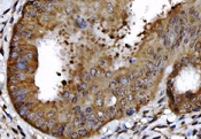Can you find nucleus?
<instances>
[{"label": "nucleus", "instance_id": "20e7f679", "mask_svg": "<svg viewBox=\"0 0 201 139\" xmlns=\"http://www.w3.org/2000/svg\"><path fill=\"white\" fill-rule=\"evenodd\" d=\"M64 130H66V127L64 125H57L56 128H53V131H52V135L55 137H61L63 135V132H64Z\"/></svg>", "mask_w": 201, "mask_h": 139}, {"label": "nucleus", "instance_id": "09e8293b", "mask_svg": "<svg viewBox=\"0 0 201 139\" xmlns=\"http://www.w3.org/2000/svg\"><path fill=\"white\" fill-rule=\"evenodd\" d=\"M198 100L201 102V94H199V97H198Z\"/></svg>", "mask_w": 201, "mask_h": 139}, {"label": "nucleus", "instance_id": "ddd939ff", "mask_svg": "<svg viewBox=\"0 0 201 139\" xmlns=\"http://www.w3.org/2000/svg\"><path fill=\"white\" fill-rule=\"evenodd\" d=\"M29 108L28 107H25V106H22L21 108H18V114L22 116V117H25V116L29 114Z\"/></svg>", "mask_w": 201, "mask_h": 139}, {"label": "nucleus", "instance_id": "58836bf2", "mask_svg": "<svg viewBox=\"0 0 201 139\" xmlns=\"http://www.w3.org/2000/svg\"><path fill=\"white\" fill-rule=\"evenodd\" d=\"M67 129H66V132H67V135H69V136H70V133H71V125H67Z\"/></svg>", "mask_w": 201, "mask_h": 139}, {"label": "nucleus", "instance_id": "2f4dec72", "mask_svg": "<svg viewBox=\"0 0 201 139\" xmlns=\"http://www.w3.org/2000/svg\"><path fill=\"white\" fill-rule=\"evenodd\" d=\"M79 135H78V132H71L70 133V138H72V139H77V138H79Z\"/></svg>", "mask_w": 201, "mask_h": 139}, {"label": "nucleus", "instance_id": "a878e982", "mask_svg": "<svg viewBox=\"0 0 201 139\" xmlns=\"http://www.w3.org/2000/svg\"><path fill=\"white\" fill-rule=\"evenodd\" d=\"M18 80H20V79H17V78H16L14 75H13V76H10V77L8 78V82H9L10 84H17Z\"/></svg>", "mask_w": 201, "mask_h": 139}, {"label": "nucleus", "instance_id": "f257e3e1", "mask_svg": "<svg viewBox=\"0 0 201 139\" xmlns=\"http://www.w3.org/2000/svg\"><path fill=\"white\" fill-rule=\"evenodd\" d=\"M140 90H147V86L145 85L143 78H138L131 85V92H139Z\"/></svg>", "mask_w": 201, "mask_h": 139}, {"label": "nucleus", "instance_id": "7ed1b4c3", "mask_svg": "<svg viewBox=\"0 0 201 139\" xmlns=\"http://www.w3.org/2000/svg\"><path fill=\"white\" fill-rule=\"evenodd\" d=\"M113 93H114V95L116 98H120V99H122V98L126 97V94H128L129 92L126 91L123 86H122V87H117V89H115L114 91H113Z\"/></svg>", "mask_w": 201, "mask_h": 139}, {"label": "nucleus", "instance_id": "c9c22d12", "mask_svg": "<svg viewBox=\"0 0 201 139\" xmlns=\"http://www.w3.org/2000/svg\"><path fill=\"white\" fill-rule=\"evenodd\" d=\"M133 113H135V108H129V109L126 110V113H125V114H126V115H128V116H130V115H132Z\"/></svg>", "mask_w": 201, "mask_h": 139}, {"label": "nucleus", "instance_id": "dca6fc26", "mask_svg": "<svg viewBox=\"0 0 201 139\" xmlns=\"http://www.w3.org/2000/svg\"><path fill=\"white\" fill-rule=\"evenodd\" d=\"M89 72H90V75H91V76H92V77H94V78H96V77H99V75H100V71H99V69H98V68H96V67H93V68H91Z\"/></svg>", "mask_w": 201, "mask_h": 139}, {"label": "nucleus", "instance_id": "79ce46f5", "mask_svg": "<svg viewBox=\"0 0 201 139\" xmlns=\"http://www.w3.org/2000/svg\"><path fill=\"white\" fill-rule=\"evenodd\" d=\"M182 99H183V97H182V95H178V97L176 98V102H177V104L182 102Z\"/></svg>", "mask_w": 201, "mask_h": 139}, {"label": "nucleus", "instance_id": "9b49d317", "mask_svg": "<svg viewBox=\"0 0 201 139\" xmlns=\"http://www.w3.org/2000/svg\"><path fill=\"white\" fill-rule=\"evenodd\" d=\"M78 135L81 137H85L89 135V132H90V129L89 128H85V127H82V128H78V130H77Z\"/></svg>", "mask_w": 201, "mask_h": 139}, {"label": "nucleus", "instance_id": "ea45409f", "mask_svg": "<svg viewBox=\"0 0 201 139\" xmlns=\"http://www.w3.org/2000/svg\"><path fill=\"white\" fill-rule=\"evenodd\" d=\"M200 48H201V43L198 42L197 44H195V52H199V51H200Z\"/></svg>", "mask_w": 201, "mask_h": 139}, {"label": "nucleus", "instance_id": "de8ad7c7", "mask_svg": "<svg viewBox=\"0 0 201 139\" xmlns=\"http://www.w3.org/2000/svg\"><path fill=\"white\" fill-rule=\"evenodd\" d=\"M189 43V38H185V40H184V44H187Z\"/></svg>", "mask_w": 201, "mask_h": 139}, {"label": "nucleus", "instance_id": "4468645a", "mask_svg": "<svg viewBox=\"0 0 201 139\" xmlns=\"http://www.w3.org/2000/svg\"><path fill=\"white\" fill-rule=\"evenodd\" d=\"M37 117H39L38 114H36V113H31V112H30V113H29V114H28V115L25 116L24 118H25L27 121H29V122H33Z\"/></svg>", "mask_w": 201, "mask_h": 139}, {"label": "nucleus", "instance_id": "393cba45", "mask_svg": "<svg viewBox=\"0 0 201 139\" xmlns=\"http://www.w3.org/2000/svg\"><path fill=\"white\" fill-rule=\"evenodd\" d=\"M47 125H48V129H53V128L55 127V121H54V118H51V120H48V121H47Z\"/></svg>", "mask_w": 201, "mask_h": 139}, {"label": "nucleus", "instance_id": "9d476101", "mask_svg": "<svg viewBox=\"0 0 201 139\" xmlns=\"http://www.w3.org/2000/svg\"><path fill=\"white\" fill-rule=\"evenodd\" d=\"M189 13H190V16H191V18H192L193 21H195V20H199V18H200V14H199V12L197 10V9L191 8Z\"/></svg>", "mask_w": 201, "mask_h": 139}, {"label": "nucleus", "instance_id": "4c0bfd02", "mask_svg": "<svg viewBox=\"0 0 201 139\" xmlns=\"http://www.w3.org/2000/svg\"><path fill=\"white\" fill-rule=\"evenodd\" d=\"M77 101H78V97H77V95H72V97H71V102H72V104H77Z\"/></svg>", "mask_w": 201, "mask_h": 139}, {"label": "nucleus", "instance_id": "a19ab883", "mask_svg": "<svg viewBox=\"0 0 201 139\" xmlns=\"http://www.w3.org/2000/svg\"><path fill=\"white\" fill-rule=\"evenodd\" d=\"M25 58H27L28 60H31V59H33V55H32V53H28V54H25Z\"/></svg>", "mask_w": 201, "mask_h": 139}, {"label": "nucleus", "instance_id": "1a4fd4ad", "mask_svg": "<svg viewBox=\"0 0 201 139\" xmlns=\"http://www.w3.org/2000/svg\"><path fill=\"white\" fill-rule=\"evenodd\" d=\"M94 104H96L97 107H101L102 105H103V98H102V92H98V94H97V99L96 101H94Z\"/></svg>", "mask_w": 201, "mask_h": 139}, {"label": "nucleus", "instance_id": "f704fd0d", "mask_svg": "<svg viewBox=\"0 0 201 139\" xmlns=\"http://www.w3.org/2000/svg\"><path fill=\"white\" fill-rule=\"evenodd\" d=\"M71 97L72 95L70 94V92H68V91H66L63 93V98H64V99H69V98H71Z\"/></svg>", "mask_w": 201, "mask_h": 139}, {"label": "nucleus", "instance_id": "e433bc0d", "mask_svg": "<svg viewBox=\"0 0 201 139\" xmlns=\"http://www.w3.org/2000/svg\"><path fill=\"white\" fill-rule=\"evenodd\" d=\"M107 12L110 13V14H111L113 12H114V9H113V6H111L110 3H108V5H107Z\"/></svg>", "mask_w": 201, "mask_h": 139}, {"label": "nucleus", "instance_id": "8fccbe9b", "mask_svg": "<svg viewBox=\"0 0 201 139\" xmlns=\"http://www.w3.org/2000/svg\"><path fill=\"white\" fill-rule=\"evenodd\" d=\"M82 1H84V0H82Z\"/></svg>", "mask_w": 201, "mask_h": 139}, {"label": "nucleus", "instance_id": "473e14b6", "mask_svg": "<svg viewBox=\"0 0 201 139\" xmlns=\"http://www.w3.org/2000/svg\"><path fill=\"white\" fill-rule=\"evenodd\" d=\"M92 112H93V109H92V108H91V107H87V108H86V109H85V115H90V114H92Z\"/></svg>", "mask_w": 201, "mask_h": 139}, {"label": "nucleus", "instance_id": "6ab92c4d", "mask_svg": "<svg viewBox=\"0 0 201 139\" xmlns=\"http://www.w3.org/2000/svg\"><path fill=\"white\" fill-rule=\"evenodd\" d=\"M21 36L23 37V38H25V39H30L31 36H32V33H31V31H29V30H24V31H22L21 32Z\"/></svg>", "mask_w": 201, "mask_h": 139}, {"label": "nucleus", "instance_id": "f3484780", "mask_svg": "<svg viewBox=\"0 0 201 139\" xmlns=\"http://www.w3.org/2000/svg\"><path fill=\"white\" fill-rule=\"evenodd\" d=\"M117 87H120V82H118V79L113 80V82L109 84V89H110L111 91H114V90L117 89Z\"/></svg>", "mask_w": 201, "mask_h": 139}, {"label": "nucleus", "instance_id": "f8f14e48", "mask_svg": "<svg viewBox=\"0 0 201 139\" xmlns=\"http://www.w3.org/2000/svg\"><path fill=\"white\" fill-rule=\"evenodd\" d=\"M52 9H53V5H52L51 2H47L45 3V6L42 7V9H37L38 12H45V13H50L52 12Z\"/></svg>", "mask_w": 201, "mask_h": 139}, {"label": "nucleus", "instance_id": "7c9ffc66", "mask_svg": "<svg viewBox=\"0 0 201 139\" xmlns=\"http://www.w3.org/2000/svg\"><path fill=\"white\" fill-rule=\"evenodd\" d=\"M128 77H129L130 80H135L136 78H137V75H136V72H130V74L128 75Z\"/></svg>", "mask_w": 201, "mask_h": 139}, {"label": "nucleus", "instance_id": "412c9836", "mask_svg": "<svg viewBox=\"0 0 201 139\" xmlns=\"http://www.w3.org/2000/svg\"><path fill=\"white\" fill-rule=\"evenodd\" d=\"M82 113H83V112H82V108L79 106H76V107H74V108H72V114H75L76 116L81 115Z\"/></svg>", "mask_w": 201, "mask_h": 139}, {"label": "nucleus", "instance_id": "39448f33", "mask_svg": "<svg viewBox=\"0 0 201 139\" xmlns=\"http://www.w3.org/2000/svg\"><path fill=\"white\" fill-rule=\"evenodd\" d=\"M116 113H117L116 108H115V107H110V108H108V109L106 110V117L111 120V118L116 117Z\"/></svg>", "mask_w": 201, "mask_h": 139}, {"label": "nucleus", "instance_id": "c756f323", "mask_svg": "<svg viewBox=\"0 0 201 139\" xmlns=\"http://www.w3.org/2000/svg\"><path fill=\"white\" fill-rule=\"evenodd\" d=\"M146 53H147V55H150V56H153L154 54H155V51H154V50H153V48H152V47H150V48H147V52H146Z\"/></svg>", "mask_w": 201, "mask_h": 139}, {"label": "nucleus", "instance_id": "2eb2a0df", "mask_svg": "<svg viewBox=\"0 0 201 139\" xmlns=\"http://www.w3.org/2000/svg\"><path fill=\"white\" fill-rule=\"evenodd\" d=\"M97 117H98V120L101 121V122L106 121V120H107V117H106V112H102V110L99 109L97 112Z\"/></svg>", "mask_w": 201, "mask_h": 139}, {"label": "nucleus", "instance_id": "a18cd8bd", "mask_svg": "<svg viewBox=\"0 0 201 139\" xmlns=\"http://www.w3.org/2000/svg\"><path fill=\"white\" fill-rule=\"evenodd\" d=\"M105 76L107 77V78H109V77H111V74H110V72H106V75H105Z\"/></svg>", "mask_w": 201, "mask_h": 139}, {"label": "nucleus", "instance_id": "c03bdc74", "mask_svg": "<svg viewBox=\"0 0 201 139\" xmlns=\"http://www.w3.org/2000/svg\"><path fill=\"white\" fill-rule=\"evenodd\" d=\"M116 116H118V117H120V116H122V108H121V109H118V110H117V113H116Z\"/></svg>", "mask_w": 201, "mask_h": 139}, {"label": "nucleus", "instance_id": "0eeeda50", "mask_svg": "<svg viewBox=\"0 0 201 139\" xmlns=\"http://www.w3.org/2000/svg\"><path fill=\"white\" fill-rule=\"evenodd\" d=\"M46 122H47V121H45V118H44V117H37L36 120L33 121V125H35L36 128H39V129H40L43 125L45 124Z\"/></svg>", "mask_w": 201, "mask_h": 139}, {"label": "nucleus", "instance_id": "a211bd4d", "mask_svg": "<svg viewBox=\"0 0 201 139\" xmlns=\"http://www.w3.org/2000/svg\"><path fill=\"white\" fill-rule=\"evenodd\" d=\"M128 104H129V100H128L125 97L122 98V99H121V101H120V108H122V109H123V108H125V107L128 106Z\"/></svg>", "mask_w": 201, "mask_h": 139}, {"label": "nucleus", "instance_id": "5701e85b", "mask_svg": "<svg viewBox=\"0 0 201 139\" xmlns=\"http://www.w3.org/2000/svg\"><path fill=\"white\" fill-rule=\"evenodd\" d=\"M91 75L90 72H84V74L82 75V78H83V82H89V80L91 79Z\"/></svg>", "mask_w": 201, "mask_h": 139}, {"label": "nucleus", "instance_id": "6e6552de", "mask_svg": "<svg viewBox=\"0 0 201 139\" xmlns=\"http://www.w3.org/2000/svg\"><path fill=\"white\" fill-rule=\"evenodd\" d=\"M118 79V82H120V85L121 86H128L129 85V83H130V79H129V77L128 76H125V75H123V76H121L120 78H117Z\"/></svg>", "mask_w": 201, "mask_h": 139}, {"label": "nucleus", "instance_id": "bb28decb", "mask_svg": "<svg viewBox=\"0 0 201 139\" xmlns=\"http://www.w3.org/2000/svg\"><path fill=\"white\" fill-rule=\"evenodd\" d=\"M55 117V110H50V112L46 114V118L51 120V118H54Z\"/></svg>", "mask_w": 201, "mask_h": 139}, {"label": "nucleus", "instance_id": "37998d69", "mask_svg": "<svg viewBox=\"0 0 201 139\" xmlns=\"http://www.w3.org/2000/svg\"><path fill=\"white\" fill-rule=\"evenodd\" d=\"M32 102H24V105L23 106H25V107H28V108H30V107H32Z\"/></svg>", "mask_w": 201, "mask_h": 139}, {"label": "nucleus", "instance_id": "4be33fe9", "mask_svg": "<svg viewBox=\"0 0 201 139\" xmlns=\"http://www.w3.org/2000/svg\"><path fill=\"white\" fill-rule=\"evenodd\" d=\"M189 63H190V59L187 56H184V58L180 59V65L182 66H189Z\"/></svg>", "mask_w": 201, "mask_h": 139}, {"label": "nucleus", "instance_id": "423d86ee", "mask_svg": "<svg viewBox=\"0 0 201 139\" xmlns=\"http://www.w3.org/2000/svg\"><path fill=\"white\" fill-rule=\"evenodd\" d=\"M199 32H200V28L197 27V25H193V27L190 29V38L195 39L198 37Z\"/></svg>", "mask_w": 201, "mask_h": 139}, {"label": "nucleus", "instance_id": "f03ea898", "mask_svg": "<svg viewBox=\"0 0 201 139\" xmlns=\"http://www.w3.org/2000/svg\"><path fill=\"white\" fill-rule=\"evenodd\" d=\"M175 35H176L175 32H170V31H168L164 35V38H163V46H164V48H169L172 45V37Z\"/></svg>", "mask_w": 201, "mask_h": 139}, {"label": "nucleus", "instance_id": "aec40b11", "mask_svg": "<svg viewBox=\"0 0 201 139\" xmlns=\"http://www.w3.org/2000/svg\"><path fill=\"white\" fill-rule=\"evenodd\" d=\"M15 67H16V69H20V70H27L28 69L27 63H23V62H17Z\"/></svg>", "mask_w": 201, "mask_h": 139}, {"label": "nucleus", "instance_id": "cd10ccee", "mask_svg": "<svg viewBox=\"0 0 201 139\" xmlns=\"http://www.w3.org/2000/svg\"><path fill=\"white\" fill-rule=\"evenodd\" d=\"M99 67L100 68H106V67H107V61H106L105 59L99 60Z\"/></svg>", "mask_w": 201, "mask_h": 139}, {"label": "nucleus", "instance_id": "49530a36", "mask_svg": "<svg viewBox=\"0 0 201 139\" xmlns=\"http://www.w3.org/2000/svg\"><path fill=\"white\" fill-rule=\"evenodd\" d=\"M193 97V94H191V93H186V98H191Z\"/></svg>", "mask_w": 201, "mask_h": 139}, {"label": "nucleus", "instance_id": "c85d7f7f", "mask_svg": "<svg viewBox=\"0 0 201 139\" xmlns=\"http://www.w3.org/2000/svg\"><path fill=\"white\" fill-rule=\"evenodd\" d=\"M14 76L17 78V79H24L25 78V76H24L22 72H18V71H16V72H14Z\"/></svg>", "mask_w": 201, "mask_h": 139}, {"label": "nucleus", "instance_id": "b1692460", "mask_svg": "<svg viewBox=\"0 0 201 139\" xmlns=\"http://www.w3.org/2000/svg\"><path fill=\"white\" fill-rule=\"evenodd\" d=\"M24 99H25V94L16 95V98H15V102H24Z\"/></svg>", "mask_w": 201, "mask_h": 139}, {"label": "nucleus", "instance_id": "72a5a7b5", "mask_svg": "<svg viewBox=\"0 0 201 139\" xmlns=\"http://www.w3.org/2000/svg\"><path fill=\"white\" fill-rule=\"evenodd\" d=\"M125 98L128 99V100H129V102H131V101L133 100V98H135V97H133V94H132V93H128Z\"/></svg>", "mask_w": 201, "mask_h": 139}]
</instances>
